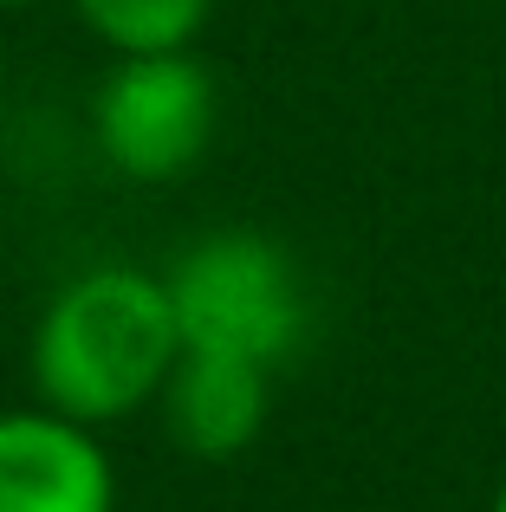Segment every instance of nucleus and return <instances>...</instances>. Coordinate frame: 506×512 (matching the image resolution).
Segmentation results:
<instances>
[{"instance_id":"nucleus-1","label":"nucleus","mask_w":506,"mask_h":512,"mask_svg":"<svg viewBox=\"0 0 506 512\" xmlns=\"http://www.w3.org/2000/svg\"><path fill=\"white\" fill-rule=\"evenodd\" d=\"M176 357L182 331L169 312L163 273L111 260L72 273L39 305L26 376H33V402L85 428H111L163 396Z\"/></svg>"},{"instance_id":"nucleus-2","label":"nucleus","mask_w":506,"mask_h":512,"mask_svg":"<svg viewBox=\"0 0 506 512\" xmlns=\"http://www.w3.org/2000/svg\"><path fill=\"white\" fill-rule=\"evenodd\" d=\"M163 286L182 350H202V357L279 370L312 331V292L299 260L253 227H215L195 247H182Z\"/></svg>"},{"instance_id":"nucleus-3","label":"nucleus","mask_w":506,"mask_h":512,"mask_svg":"<svg viewBox=\"0 0 506 512\" xmlns=\"http://www.w3.org/2000/svg\"><path fill=\"white\" fill-rule=\"evenodd\" d=\"M215 72L189 52H124L91 91V137L124 182H176L215 143Z\"/></svg>"},{"instance_id":"nucleus-4","label":"nucleus","mask_w":506,"mask_h":512,"mask_svg":"<svg viewBox=\"0 0 506 512\" xmlns=\"http://www.w3.org/2000/svg\"><path fill=\"white\" fill-rule=\"evenodd\" d=\"M0 512H117V467L98 428L46 402L0 409Z\"/></svg>"},{"instance_id":"nucleus-5","label":"nucleus","mask_w":506,"mask_h":512,"mask_svg":"<svg viewBox=\"0 0 506 512\" xmlns=\"http://www.w3.org/2000/svg\"><path fill=\"white\" fill-rule=\"evenodd\" d=\"M163 428L189 461H234L260 441L266 409H273V370L260 363H234V357H202L182 350L169 370L163 396Z\"/></svg>"},{"instance_id":"nucleus-6","label":"nucleus","mask_w":506,"mask_h":512,"mask_svg":"<svg viewBox=\"0 0 506 512\" xmlns=\"http://www.w3.org/2000/svg\"><path fill=\"white\" fill-rule=\"evenodd\" d=\"M91 39H104L111 59L124 52H189L202 39L215 0H72Z\"/></svg>"},{"instance_id":"nucleus-7","label":"nucleus","mask_w":506,"mask_h":512,"mask_svg":"<svg viewBox=\"0 0 506 512\" xmlns=\"http://www.w3.org/2000/svg\"><path fill=\"white\" fill-rule=\"evenodd\" d=\"M494 512H506V474H500V487H494Z\"/></svg>"},{"instance_id":"nucleus-8","label":"nucleus","mask_w":506,"mask_h":512,"mask_svg":"<svg viewBox=\"0 0 506 512\" xmlns=\"http://www.w3.org/2000/svg\"><path fill=\"white\" fill-rule=\"evenodd\" d=\"M13 7H33V0H0V13H13Z\"/></svg>"}]
</instances>
